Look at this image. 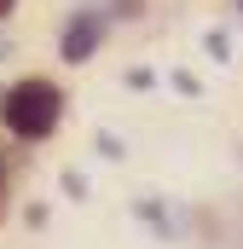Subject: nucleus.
<instances>
[{"instance_id":"nucleus-2","label":"nucleus","mask_w":243,"mask_h":249,"mask_svg":"<svg viewBox=\"0 0 243 249\" xmlns=\"http://www.w3.org/2000/svg\"><path fill=\"white\" fill-rule=\"evenodd\" d=\"M99 41H104V12H75V18L64 23L58 53H64L69 64H87L93 53H99Z\"/></svg>"},{"instance_id":"nucleus-3","label":"nucleus","mask_w":243,"mask_h":249,"mask_svg":"<svg viewBox=\"0 0 243 249\" xmlns=\"http://www.w3.org/2000/svg\"><path fill=\"white\" fill-rule=\"evenodd\" d=\"M12 6H17V0H0V18H12Z\"/></svg>"},{"instance_id":"nucleus-1","label":"nucleus","mask_w":243,"mask_h":249,"mask_svg":"<svg viewBox=\"0 0 243 249\" xmlns=\"http://www.w3.org/2000/svg\"><path fill=\"white\" fill-rule=\"evenodd\" d=\"M64 116V93L52 81H41V75H29V81H17L6 99H0V122L12 127L17 139H47Z\"/></svg>"},{"instance_id":"nucleus-4","label":"nucleus","mask_w":243,"mask_h":249,"mask_svg":"<svg viewBox=\"0 0 243 249\" xmlns=\"http://www.w3.org/2000/svg\"><path fill=\"white\" fill-rule=\"evenodd\" d=\"M0 58H6V41H0Z\"/></svg>"}]
</instances>
